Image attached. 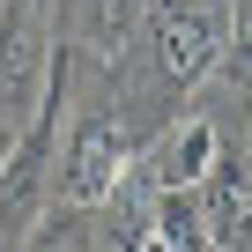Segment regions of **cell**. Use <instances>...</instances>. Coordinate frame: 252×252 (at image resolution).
Wrapping results in <instances>:
<instances>
[{
  "mask_svg": "<svg viewBox=\"0 0 252 252\" xmlns=\"http://www.w3.org/2000/svg\"><path fill=\"white\" fill-rule=\"evenodd\" d=\"M52 67V0H0V111L23 126Z\"/></svg>",
  "mask_w": 252,
  "mask_h": 252,
  "instance_id": "1",
  "label": "cell"
},
{
  "mask_svg": "<svg viewBox=\"0 0 252 252\" xmlns=\"http://www.w3.org/2000/svg\"><path fill=\"white\" fill-rule=\"evenodd\" d=\"M230 52V8H208V0H163V15H156V60L171 82H208Z\"/></svg>",
  "mask_w": 252,
  "mask_h": 252,
  "instance_id": "2",
  "label": "cell"
},
{
  "mask_svg": "<svg viewBox=\"0 0 252 252\" xmlns=\"http://www.w3.org/2000/svg\"><path fill=\"white\" fill-rule=\"evenodd\" d=\"M134 178V149H126V134L111 119H82L74 134H67V171H60V193L74 200V208H104V200H119V186Z\"/></svg>",
  "mask_w": 252,
  "mask_h": 252,
  "instance_id": "3",
  "label": "cell"
},
{
  "mask_svg": "<svg viewBox=\"0 0 252 252\" xmlns=\"http://www.w3.org/2000/svg\"><path fill=\"white\" fill-rule=\"evenodd\" d=\"M200 208H208V245H252V156L215 149L200 178Z\"/></svg>",
  "mask_w": 252,
  "mask_h": 252,
  "instance_id": "4",
  "label": "cell"
},
{
  "mask_svg": "<svg viewBox=\"0 0 252 252\" xmlns=\"http://www.w3.org/2000/svg\"><path fill=\"white\" fill-rule=\"evenodd\" d=\"M215 149H222V134H215V126L208 119H186V126H171V134L134 163L149 186H200L208 178V163H215Z\"/></svg>",
  "mask_w": 252,
  "mask_h": 252,
  "instance_id": "5",
  "label": "cell"
},
{
  "mask_svg": "<svg viewBox=\"0 0 252 252\" xmlns=\"http://www.w3.org/2000/svg\"><path fill=\"white\" fill-rule=\"evenodd\" d=\"M149 230H156L163 252H200V245H208L200 186H156V193H149Z\"/></svg>",
  "mask_w": 252,
  "mask_h": 252,
  "instance_id": "6",
  "label": "cell"
},
{
  "mask_svg": "<svg viewBox=\"0 0 252 252\" xmlns=\"http://www.w3.org/2000/svg\"><path fill=\"white\" fill-rule=\"evenodd\" d=\"M82 215H89V208H74V200H67V208H45V215L23 230V245H67V237H82Z\"/></svg>",
  "mask_w": 252,
  "mask_h": 252,
  "instance_id": "7",
  "label": "cell"
},
{
  "mask_svg": "<svg viewBox=\"0 0 252 252\" xmlns=\"http://www.w3.org/2000/svg\"><path fill=\"white\" fill-rule=\"evenodd\" d=\"M222 60L252 67V0H230V52H222Z\"/></svg>",
  "mask_w": 252,
  "mask_h": 252,
  "instance_id": "8",
  "label": "cell"
},
{
  "mask_svg": "<svg viewBox=\"0 0 252 252\" xmlns=\"http://www.w3.org/2000/svg\"><path fill=\"white\" fill-rule=\"evenodd\" d=\"M134 15H141V0H96V37H119Z\"/></svg>",
  "mask_w": 252,
  "mask_h": 252,
  "instance_id": "9",
  "label": "cell"
},
{
  "mask_svg": "<svg viewBox=\"0 0 252 252\" xmlns=\"http://www.w3.org/2000/svg\"><path fill=\"white\" fill-rule=\"evenodd\" d=\"M15 134L23 126H0V171H8V156H15Z\"/></svg>",
  "mask_w": 252,
  "mask_h": 252,
  "instance_id": "10",
  "label": "cell"
}]
</instances>
